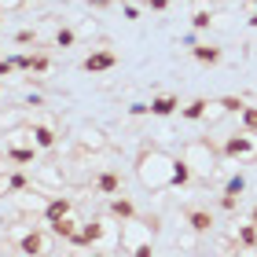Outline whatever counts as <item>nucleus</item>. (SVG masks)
<instances>
[{"mask_svg":"<svg viewBox=\"0 0 257 257\" xmlns=\"http://www.w3.org/2000/svg\"><path fill=\"white\" fill-rule=\"evenodd\" d=\"M177 166H180V155H169L162 147H144L136 155V180L147 191H173Z\"/></svg>","mask_w":257,"mask_h":257,"instance_id":"nucleus-1","label":"nucleus"},{"mask_svg":"<svg viewBox=\"0 0 257 257\" xmlns=\"http://www.w3.org/2000/svg\"><path fill=\"white\" fill-rule=\"evenodd\" d=\"M180 158L191 166L195 177H213L217 173V162H220V151L209 144V136H195L180 147Z\"/></svg>","mask_w":257,"mask_h":257,"instance_id":"nucleus-2","label":"nucleus"},{"mask_svg":"<svg viewBox=\"0 0 257 257\" xmlns=\"http://www.w3.org/2000/svg\"><path fill=\"white\" fill-rule=\"evenodd\" d=\"M220 155L231 158V162H239V166H246V162H257V133H235V136H228L224 140V147H220Z\"/></svg>","mask_w":257,"mask_h":257,"instance_id":"nucleus-3","label":"nucleus"},{"mask_svg":"<svg viewBox=\"0 0 257 257\" xmlns=\"http://www.w3.org/2000/svg\"><path fill=\"white\" fill-rule=\"evenodd\" d=\"M114 66H118V52H110V48H96L92 55H85V63H81L85 74H107Z\"/></svg>","mask_w":257,"mask_h":257,"instance_id":"nucleus-4","label":"nucleus"},{"mask_svg":"<svg viewBox=\"0 0 257 257\" xmlns=\"http://www.w3.org/2000/svg\"><path fill=\"white\" fill-rule=\"evenodd\" d=\"M52 250V242H48V235H44V231H22L19 235V253H26V257H44Z\"/></svg>","mask_w":257,"mask_h":257,"instance_id":"nucleus-5","label":"nucleus"},{"mask_svg":"<svg viewBox=\"0 0 257 257\" xmlns=\"http://www.w3.org/2000/svg\"><path fill=\"white\" fill-rule=\"evenodd\" d=\"M184 224L191 231H198V235H209L213 231V213L202 206H184Z\"/></svg>","mask_w":257,"mask_h":257,"instance_id":"nucleus-6","label":"nucleus"},{"mask_svg":"<svg viewBox=\"0 0 257 257\" xmlns=\"http://www.w3.org/2000/svg\"><path fill=\"white\" fill-rule=\"evenodd\" d=\"M77 147H81V151H92V155L107 151V136H103V128H96V125H81V128H77Z\"/></svg>","mask_w":257,"mask_h":257,"instance_id":"nucleus-7","label":"nucleus"},{"mask_svg":"<svg viewBox=\"0 0 257 257\" xmlns=\"http://www.w3.org/2000/svg\"><path fill=\"white\" fill-rule=\"evenodd\" d=\"M37 155H41L37 144H15V147H4V158L15 162V166H37Z\"/></svg>","mask_w":257,"mask_h":257,"instance_id":"nucleus-8","label":"nucleus"},{"mask_svg":"<svg viewBox=\"0 0 257 257\" xmlns=\"http://www.w3.org/2000/svg\"><path fill=\"white\" fill-rule=\"evenodd\" d=\"M70 213H74V202H70L66 195H52L48 206H44V220H48V224H55V220H63Z\"/></svg>","mask_w":257,"mask_h":257,"instance_id":"nucleus-9","label":"nucleus"},{"mask_svg":"<svg viewBox=\"0 0 257 257\" xmlns=\"http://www.w3.org/2000/svg\"><path fill=\"white\" fill-rule=\"evenodd\" d=\"M177 110H180V96H173V92L151 99V118H173Z\"/></svg>","mask_w":257,"mask_h":257,"instance_id":"nucleus-10","label":"nucleus"},{"mask_svg":"<svg viewBox=\"0 0 257 257\" xmlns=\"http://www.w3.org/2000/svg\"><path fill=\"white\" fill-rule=\"evenodd\" d=\"M191 59L202 63V66H217L220 59H224V48H220V44H195V48H191Z\"/></svg>","mask_w":257,"mask_h":257,"instance_id":"nucleus-11","label":"nucleus"},{"mask_svg":"<svg viewBox=\"0 0 257 257\" xmlns=\"http://www.w3.org/2000/svg\"><path fill=\"white\" fill-rule=\"evenodd\" d=\"M92 188H96L99 195H121V177H118V173H114V169H103L99 173V177L96 180H92Z\"/></svg>","mask_w":257,"mask_h":257,"instance_id":"nucleus-12","label":"nucleus"},{"mask_svg":"<svg viewBox=\"0 0 257 257\" xmlns=\"http://www.w3.org/2000/svg\"><path fill=\"white\" fill-rule=\"evenodd\" d=\"M30 136H33V144H37L41 151H52L55 144H59V133H55L52 125H30Z\"/></svg>","mask_w":257,"mask_h":257,"instance_id":"nucleus-13","label":"nucleus"},{"mask_svg":"<svg viewBox=\"0 0 257 257\" xmlns=\"http://www.w3.org/2000/svg\"><path fill=\"white\" fill-rule=\"evenodd\" d=\"M107 213H110L114 220H133V217H136V206H133V198L114 195V198H110V206H107Z\"/></svg>","mask_w":257,"mask_h":257,"instance_id":"nucleus-14","label":"nucleus"},{"mask_svg":"<svg viewBox=\"0 0 257 257\" xmlns=\"http://www.w3.org/2000/svg\"><path fill=\"white\" fill-rule=\"evenodd\" d=\"M206 107H209V99L198 96V99H191V103H184V107H180V118L184 121H206Z\"/></svg>","mask_w":257,"mask_h":257,"instance_id":"nucleus-15","label":"nucleus"},{"mask_svg":"<svg viewBox=\"0 0 257 257\" xmlns=\"http://www.w3.org/2000/svg\"><path fill=\"white\" fill-rule=\"evenodd\" d=\"M48 228H52V235H59V239H66V242H74V235L81 231V224L74 220V213L63 217V220H55V224H48Z\"/></svg>","mask_w":257,"mask_h":257,"instance_id":"nucleus-16","label":"nucleus"},{"mask_svg":"<svg viewBox=\"0 0 257 257\" xmlns=\"http://www.w3.org/2000/svg\"><path fill=\"white\" fill-rule=\"evenodd\" d=\"M4 188H8V195H22V191L33 188V180L22 169H15V173H8V177H4Z\"/></svg>","mask_w":257,"mask_h":257,"instance_id":"nucleus-17","label":"nucleus"},{"mask_svg":"<svg viewBox=\"0 0 257 257\" xmlns=\"http://www.w3.org/2000/svg\"><path fill=\"white\" fill-rule=\"evenodd\" d=\"M235 239H239L242 250H257V224H253V220L239 224V228H235Z\"/></svg>","mask_w":257,"mask_h":257,"instance_id":"nucleus-18","label":"nucleus"},{"mask_svg":"<svg viewBox=\"0 0 257 257\" xmlns=\"http://www.w3.org/2000/svg\"><path fill=\"white\" fill-rule=\"evenodd\" d=\"M52 70V55L48 52H33L30 55V74H48Z\"/></svg>","mask_w":257,"mask_h":257,"instance_id":"nucleus-19","label":"nucleus"},{"mask_svg":"<svg viewBox=\"0 0 257 257\" xmlns=\"http://www.w3.org/2000/svg\"><path fill=\"white\" fill-rule=\"evenodd\" d=\"M242 191H246V177H242V173H235V177L224 180V191H220V195H235V198H242Z\"/></svg>","mask_w":257,"mask_h":257,"instance_id":"nucleus-20","label":"nucleus"},{"mask_svg":"<svg viewBox=\"0 0 257 257\" xmlns=\"http://www.w3.org/2000/svg\"><path fill=\"white\" fill-rule=\"evenodd\" d=\"M239 125L246 128V133H257V107H250V103H246V107L239 110Z\"/></svg>","mask_w":257,"mask_h":257,"instance_id":"nucleus-21","label":"nucleus"},{"mask_svg":"<svg viewBox=\"0 0 257 257\" xmlns=\"http://www.w3.org/2000/svg\"><path fill=\"white\" fill-rule=\"evenodd\" d=\"M209 26H213V11H195V15H191V30H198V33H202V30H209Z\"/></svg>","mask_w":257,"mask_h":257,"instance_id":"nucleus-22","label":"nucleus"},{"mask_svg":"<svg viewBox=\"0 0 257 257\" xmlns=\"http://www.w3.org/2000/svg\"><path fill=\"white\" fill-rule=\"evenodd\" d=\"M224 114H228V110H224V103H220V99H209V107H206V121H209V125H217L220 118H224Z\"/></svg>","mask_w":257,"mask_h":257,"instance_id":"nucleus-23","label":"nucleus"},{"mask_svg":"<svg viewBox=\"0 0 257 257\" xmlns=\"http://www.w3.org/2000/svg\"><path fill=\"white\" fill-rule=\"evenodd\" d=\"M74 41H77V33L70 30V26H59V30H55V48H70Z\"/></svg>","mask_w":257,"mask_h":257,"instance_id":"nucleus-24","label":"nucleus"},{"mask_svg":"<svg viewBox=\"0 0 257 257\" xmlns=\"http://www.w3.org/2000/svg\"><path fill=\"white\" fill-rule=\"evenodd\" d=\"M15 55H0V81H4V77H11V74H15Z\"/></svg>","mask_w":257,"mask_h":257,"instance_id":"nucleus-25","label":"nucleus"},{"mask_svg":"<svg viewBox=\"0 0 257 257\" xmlns=\"http://www.w3.org/2000/svg\"><path fill=\"white\" fill-rule=\"evenodd\" d=\"M220 103H224V110H228V114L246 107V99H242V96H220Z\"/></svg>","mask_w":257,"mask_h":257,"instance_id":"nucleus-26","label":"nucleus"},{"mask_svg":"<svg viewBox=\"0 0 257 257\" xmlns=\"http://www.w3.org/2000/svg\"><path fill=\"white\" fill-rule=\"evenodd\" d=\"M11 41H15V44H37V30H19Z\"/></svg>","mask_w":257,"mask_h":257,"instance_id":"nucleus-27","label":"nucleus"},{"mask_svg":"<svg viewBox=\"0 0 257 257\" xmlns=\"http://www.w3.org/2000/svg\"><path fill=\"white\" fill-rule=\"evenodd\" d=\"M121 19H125V22H140V8H136V4H125V0H121Z\"/></svg>","mask_w":257,"mask_h":257,"instance_id":"nucleus-28","label":"nucleus"},{"mask_svg":"<svg viewBox=\"0 0 257 257\" xmlns=\"http://www.w3.org/2000/svg\"><path fill=\"white\" fill-rule=\"evenodd\" d=\"M151 114V103H128V118H144Z\"/></svg>","mask_w":257,"mask_h":257,"instance_id":"nucleus-29","label":"nucleus"},{"mask_svg":"<svg viewBox=\"0 0 257 257\" xmlns=\"http://www.w3.org/2000/svg\"><path fill=\"white\" fill-rule=\"evenodd\" d=\"M128 253L133 257H155V246H151V239H147V242H140V246H133Z\"/></svg>","mask_w":257,"mask_h":257,"instance_id":"nucleus-30","label":"nucleus"},{"mask_svg":"<svg viewBox=\"0 0 257 257\" xmlns=\"http://www.w3.org/2000/svg\"><path fill=\"white\" fill-rule=\"evenodd\" d=\"M235 206H239V198H235V195H220V209H228V213H231Z\"/></svg>","mask_w":257,"mask_h":257,"instance_id":"nucleus-31","label":"nucleus"},{"mask_svg":"<svg viewBox=\"0 0 257 257\" xmlns=\"http://www.w3.org/2000/svg\"><path fill=\"white\" fill-rule=\"evenodd\" d=\"M144 4H147L151 11H166V8L173 4V0H144Z\"/></svg>","mask_w":257,"mask_h":257,"instance_id":"nucleus-32","label":"nucleus"},{"mask_svg":"<svg viewBox=\"0 0 257 257\" xmlns=\"http://www.w3.org/2000/svg\"><path fill=\"white\" fill-rule=\"evenodd\" d=\"M15 66H19V70H26V74H30V55H26V52H19V55H15Z\"/></svg>","mask_w":257,"mask_h":257,"instance_id":"nucleus-33","label":"nucleus"},{"mask_svg":"<svg viewBox=\"0 0 257 257\" xmlns=\"http://www.w3.org/2000/svg\"><path fill=\"white\" fill-rule=\"evenodd\" d=\"M110 4H114V0H88V8H92V11H107Z\"/></svg>","mask_w":257,"mask_h":257,"instance_id":"nucleus-34","label":"nucleus"},{"mask_svg":"<svg viewBox=\"0 0 257 257\" xmlns=\"http://www.w3.org/2000/svg\"><path fill=\"white\" fill-rule=\"evenodd\" d=\"M250 4H253V11H250V19H246V22H250V26L257 30V0H250Z\"/></svg>","mask_w":257,"mask_h":257,"instance_id":"nucleus-35","label":"nucleus"},{"mask_svg":"<svg viewBox=\"0 0 257 257\" xmlns=\"http://www.w3.org/2000/svg\"><path fill=\"white\" fill-rule=\"evenodd\" d=\"M88 257H107V250H92Z\"/></svg>","mask_w":257,"mask_h":257,"instance_id":"nucleus-36","label":"nucleus"},{"mask_svg":"<svg viewBox=\"0 0 257 257\" xmlns=\"http://www.w3.org/2000/svg\"><path fill=\"white\" fill-rule=\"evenodd\" d=\"M250 220H253V224H257V206H253V209H250Z\"/></svg>","mask_w":257,"mask_h":257,"instance_id":"nucleus-37","label":"nucleus"},{"mask_svg":"<svg viewBox=\"0 0 257 257\" xmlns=\"http://www.w3.org/2000/svg\"><path fill=\"white\" fill-rule=\"evenodd\" d=\"M0 195H8V188H4V177H0Z\"/></svg>","mask_w":257,"mask_h":257,"instance_id":"nucleus-38","label":"nucleus"},{"mask_svg":"<svg viewBox=\"0 0 257 257\" xmlns=\"http://www.w3.org/2000/svg\"><path fill=\"white\" fill-rule=\"evenodd\" d=\"M0 30H4V11H0Z\"/></svg>","mask_w":257,"mask_h":257,"instance_id":"nucleus-39","label":"nucleus"},{"mask_svg":"<svg viewBox=\"0 0 257 257\" xmlns=\"http://www.w3.org/2000/svg\"><path fill=\"white\" fill-rule=\"evenodd\" d=\"M0 88H4V81H0Z\"/></svg>","mask_w":257,"mask_h":257,"instance_id":"nucleus-40","label":"nucleus"},{"mask_svg":"<svg viewBox=\"0 0 257 257\" xmlns=\"http://www.w3.org/2000/svg\"><path fill=\"white\" fill-rule=\"evenodd\" d=\"M0 52H4V48H0Z\"/></svg>","mask_w":257,"mask_h":257,"instance_id":"nucleus-41","label":"nucleus"}]
</instances>
